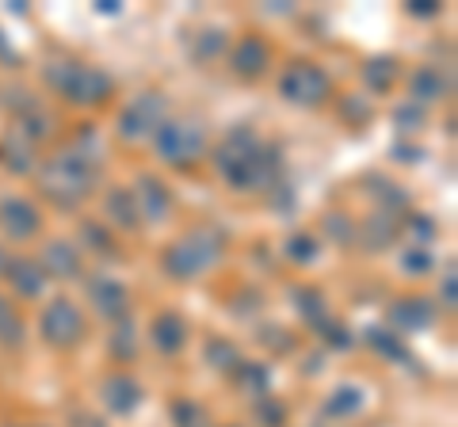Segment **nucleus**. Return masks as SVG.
I'll list each match as a JSON object with an SVG mask.
<instances>
[{
    "instance_id": "412c9836",
    "label": "nucleus",
    "mask_w": 458,
    "mask_h": 427,
    "mask_svg": "<svg viewBox=\"0 0 458 427\" xmlns=\"http://www.w3.org/2000/svg\"><path fill=\"white\" fill-rule=\"evenodd\" d=\"M291 297H294V306H298V317H302L313 332H318L321 324L333 321V317H328V306H325V294H321V290H313V287H294Z\"/></svg>"
},
{
    "instance_id": "e433bc0d",
    "label": "nucleus",
    "mask_w": 458,
    "mask_h": 427,
    "mask_svg": "<svg viewBox=\"0 0 458 427\" xmlns=\"http://www.w3.org/2000/svg\"><path fill=\"white\" fill-rule=\"evenodd\" d=\"M318 336L325 339V344H328V347H336V351H348V347L355 344V339H352V332H348V329H344V324H336V321H328V324H321V329H318Z\"/></svg>"
},
{
    "instance_id": "58836bf2",
    "label": "nucleus",
    "mask_w": 458,
    "mask_h": 427,
    "mask_svg": "<svg viewBox=\"0 0 458 427\" xmlns=\"http://www.w3.org/2000/svg\"><path fill=\"white\" fill-rule=\"evenodd\" d=\"M325 230L333 233L340 245H352V240H355V225H352V218H344V214H328V218H325Z\"/></svg>"
},
{
    "instance_id": "f8f14e48",
    "label": "nucleus",
    "mask_w": 458,
    "mask_h": 427,
    "mask_svg": "<svg viewBox=\"0 0 458 427\" xmlns=\"http://www.w3.org/2000/svg\"><path fill=\"white\" fill-rule=\"evenodd\" d=\"M42 272H47V279H62V282H73L84 275V260H81V248L73 245V240H47L42 245V255H38Z\"/></svg>"
},
{
    "instance_id": "39448f33",
    "label": "nucleus",
    "mask_w": 458,
    "mask_h": 427,
    "mask_svg": "<svg viewBox=\"0 0 458 427\" xmlns=\"http://www.w3.org/2000/svg\"><path fill=\"white\" fill-rule=\"evenodd\" d=\"M47 84L57 96H65L69 104H81V107L104 104V99L114 92V80L104 73V69H96L89 62H54V65H47Z\"/></svg>"
},
{
    "instance_id": "5701e85b",
    "label": "nucleus",
    "mask_w": 458,
    "mask_h": 427,
    "mask_svg": "<svg viewBox=\"0 0 458 427\" xmlns=\"http://www.w3.org/2000/svg\"><path fill=\"white\" fill-rule=\"evenodd\" d=\"M360 408H363V389L360 386H336L333 393L325 397V405H321V412L328 420H348Z\"/></svg>"
},
{
    "instance_id": "a19ab883",
    "label": "nucleus",
    "mask_w": 458,
    "mask_h": 427,
    "mask_svg": "<svg viewBox=\"0 0 458 427\" xmlns=\"http://www.w3.org/2000/svg\"><path fill=\"white\" fill-rule=\"evenodd\" d=\"M439 297H443V309H454V302H458V294H454V267L447 272V279L439 282Z\"/></svg>"
},
{
    "instance_id": "f03ea898",
    "label": "nucleus",
    "mask_w": 458,
    "mask_h": 427,
    "mask_svg": "<svg viewBox=\"0 0 458 427\" xmlns=\"http://www.w3.org/2000/svg\"><path fill=\"white\" fill-rule=\"evenodd\" d=\"M214 168L233 191H276L283 176V156L279 146L256 138L249 126H237L214 149Z\"/></svg>"
},
{
    "instance_id": "ea45409f",
    "label": "nucleus",
    "mask_w": 458,
    "mask_h": 427,
    "mask_svg": "<svg viewBox=\"0 0 458 427\" xmlns=\"http://www.w3.org/2000/svg\"><path fill=\"white\" fill-rule=\"evenodd\" d=\"M409 16L432 20V16H439V4H436V0H412V4H409Z\"/></svg>"
},
{
    "instance_id": "ddd939ff",
    "label": "nucleus",
    "mask_w": 458,
    "mask_h": 427,
    "mask_svg": "<svg viewBox=\"0 0 458 427\" xmlns=\"http://www.w3.org/2000/svg\"><path fill=\"white\" fill-rule=\"evenodd\" d=\"M99 397H104V408L111 416H134L146 401V389L138 386V378L131 374H111L104 386H99Z\"/></svg>"
},
{
    "instance_id": "72a5a7b5",
    "label": "nucleus",
    "mask_w": 458,
    "mask_h": 427,
    "mask_svg": "<svg viewBox=\"0 0 458 427\" xmlns=\"http://www.w3.org/2000/svg\"><path fill=\"white\" fill-rule=\"evenodd\" d=\"M424 122H428V111L420 104H401L394 111V126L401 134H417V130H424Z\"/></svg>"
},
{
    "instance_id": "20e7f679",
    "label": "nucleus",
    "mask_w": 458,
    "mask_h": 427,
    "mask_svg": "<svg viewBox=\"0 0 458 427\" xmlns=\"http://www.w3.org/2000/svg\"><path fill=\"white\" fill-rule=\"evenodd\" d=\"M153 149L168 168H191L207 156V126L195 115H168L153 134Z\"/></svg>"
},
{
    "instance_id": "a878e982",
    "label": "nucleus",
    "mask_w": 458,
    "mask_h": 427,
    "mask_svg": "<svg viewBox=\"0 0 458 427\" xmlns=\"http://www.w3.org/2000/svg\"><path fill=\"white\" fill-rule=\"evenodd\" d=\"M233 381H237V386L256 401V397H267L271 374H267V366H264V363H245V359H241V366L233 370Z\"/></svg>"
},
{
    "instance_id": "c03bdc74",
    "label": "nucleus",
    "mask_w": 458,
    "mask_h": 427,
    "mask_svg": "<svg viewBox=\"0 0 458 427\" xmlns=\"http://www.w3.org/2000/svg\"><path fill=\"white\" fill-rule=\"evenodd\" d=\"M96 12H99V16H114V12H119V4H114V0H99Z\"/></svg>"
},
{
    "instance_id": "f257e3e1",
    "label": "nucleus",
    "mask_w": 458,
    "mask_h": 427,
    "mask_svg": "<svg viewBox=\"0 0 458 427\" xmlns=\"http://www.w3.org/2000/svg\"><path fill=\"white\" fill-rule=\"evenodd\" d=\"M99 168H104V146H99V134L96 130H81V138L73 141V146L54 153L50 161L38 168L42 195H47L54 206L73 210L96 191Z\"/></svg>"
},
{
    "instance_id": "cd10ccee",
    "label": "nucleus",
    "mask_w": 458,
    "mask_h": 427,
    "mask_svg": "<svg viewBox=\"0 0 458 427\" xmlns=\"http://www.w3.org/2000/svg\"><path fill=\"white\" fill-rule=\"evenodd\" d=\"M394 77H397V62L394 58H375V62L363 65V80H367L370 92H390Z\"/></svg>"
},
{
    "instance_id": "4be33fe9",
    "label": "nucleus",
    "mask_w": 458,
    "mask_h": 427,
    "mask_svg": "<svg viewBox=\"0 0 458 427\" xmlns=\"http://www.w3.org/2000/svg\"><path fill=\"white\" fill-rule=\"evenodd\" d=\"M0 164L8 168V172H31L35 168V146H27V141L20 138V134H4L0 138Z\"/></svg>"
},
{
    "instance_id": "0eeeda50",
    "label": "nucleus",
    "mask_w": 458,
    "mask_h": 427,
    "mask_svg": "<svg viewBox=\"0 0 458 427\" xmlns=\"http://www.w3.org/2000/svg\"><path fill=\"white\" fill-rule=\"evenodd\" d=\"M328 92H333V80L313 62H291L279 77V96L294 107H318L328 99Z\"/></svg>"
},
{
    "instance_id": "37998d69",
    "label": "nucleus",
    "mask_w": 458,
    "mask_h": 427,
    "mask_svg": "<svg viewBox=\"0 0 458 427\" xmlns=\"http://www.w3.org/2000/svg\"><path fill=\"white\" fill-rule=\"evenodd\" d=\"M69 423H73V427H104L96 416H89V412H73V420H69Z\"/></svg>"
},
{
    "instance_id": "a211bd4d",
    "label": "nucleus",
    "mask_w": 458,
    "mask_h": 427,
    "mask_svg": "<svg viewBox=\"0 0 458 427\" xmlns=\"http://www.w3.org/2000/svg\"><path fill=\"white\" fill-rule=\"evenodd\" d=\"M451 92V77L443 73V69L436 65H420V69H412V77H409V104H436V99H443Z\"/></svg>"
},
{
    "instance_id": "f3484780",
    "label": "nucleus",
    "mask_w": 458,
    "mask_h": 427,
    "mask_svg": "<svg viewBox=\"0 0 458 427\" xmlns=\"http://www.w3.org/2000/svg\"><path fill=\"white\" fill-rule=\"evenodd\" d=\"M355 237L363 240L367 252H378V248H394L401 240V218H394L390 210H375L370 218H363V225L355 230Z\"/></svg>"
},
{
    "instance_id": "6e6552de",
    "label": "nucleus",
    "mask_w": 458,
    "mask_h": 427,
    "mask_svg": "<svg viewBox=\"0 0 458 427\" xmlns=\"http://www.w3.org/2000/svg\"><path fill=\"white\" fill-rule=\"evenodd\" d=\"M168 119V99L161 92H141L119 111V138L123 141H153Z\"/></svg>"
},
{
    "instance_id": "4c0bfd02",
    "label": "nucleus",
    "mask_w": 458,
    "mask_h": 427,
    "mask_svg": "<svg viewBox=\"0 0 458 427\" xmlns=\"http://www.w3.org/2000/svg\"><path fill=\"white\" fill-rule=\"evenodd\" d=\"M401 230L417 233V237H420V240H417V245H420V248H428V240H432V237H436V222H432V218H428V214H409V222H405V225H401Z\"/></svg>"
},
{
    "instance_id": "c756f323",
    "label": "nucleus",
    "mask_w": 458,
    "mask_h": 427,
    "mask_svg": "<svg viewBox=\"0 0 458 427\" xmlns=\"http://www.w3.org/2000/svg\"><path fill=\"white\" fill-rule=\"evenodd\" d=\"M229 50V35L225 31H218V27H207V31H199V38H195V58L199 62H214L218 54H225Z\"/></svg>"
},
{
    "instance_id": "c85d7f7f",
    "label": "nucleus",
    "mask_w": 458,
    "mask_h": 427,
    "mask_svg": "<svg viewBox=\"0 0 458 427\" xmlns=\"http://www.w3.org/2000/svg\"><path fill=\"white\" fill-rule=\"evenodd\" d=\"M367 339H370V347H375L382 359H390V363H409V347H405V339H401V336L382 332V329H370Z\"/></svg>"
},
{
    "instance_id": "79ce46f5",
    "label": "nucleus",
    "mask_w": 458,
    "mask_h": 427,
    "mask_svg": "<svg viewBox=\"0 0 458 427\" xmlns=\"http://www.w3.org/2000/svg\"><path fill=\"white\" fill-rule=\"evenodd\" d=\"M394 156H397V161H405V164H409V161H420L424 153H420L417 146H394Z\"/></svg>"
},
{
    "instance_id": "7c9ffc66",
    "label": "nucleus",
    "mask_w": 458,
    "mask_h": 427,
    "mask_svg": "<svg viewBox=\"0 0 458 427\" xmlns=\"http://www.w3.org/2000/svg\"><path fill=\"white\" fill-rule=\"evenodd\" d=\"M207 363L214 370H222V374H233V370L241 366V355L229 339H207Z\"/></svg>"
},
{
    "instance_id": "4468645a",
    "label": "nucleus",
    "mask_w": 458,
    "mask_h": 427,
    "mask_svg": "<svg viewBox=\"0 0 458 427\" xmlns=\"http://www.w3.org/2000/svg\"><path fill=\"white\" fill-rule=\"evenodd\" d=\"M149 339L161 355H180L188 347V321H183L176 309H161L149 321Z\"/></svg>"
},
{
    "instance_id": "dca6fc26",
    "label": "nucleus",
    "mask_w": 458,
    "mask_h": 427,
    "mask_svg": "<svg viewBox=\"0 0 458 427\" xmlns=\"http://www.w3.org/2000/svg\"><path fill=\"white\" fill-rule=\"evenodd\" d=\"M229 69L241 80H256L267 69V42L256 35H241L233 42V50H229Z\"/></svg>"
},
{
    "instance_id": "6ab92c4d",
    "label": "nucleus",
    "mask_w": 458,
    "mask_h": 427,
    "mask_svg": "<svg viewBox=\"0 0 458 427\" xmlns=\"http://www.w3.org/2000/svg\"><path fill=\"white\" fill-rule=\"evenodd\" d=\"M390 321L401 332H424L428 324L436 321V309H432V302H424V297H397L390 309Z\"/></svg>"
},
{
    "instance_id": "b1692460",
    "label": "nucleus",
    "mask_w": 458,
    "mask_h": 427,
    "mask_svg": "<svg viewBox=\"0 0 458 427\" xmlns=\"http://www.w3.org/2000/svg\"><path fill=\"white\" fill-rule=\"evenodd\" d=\"M107 355H111V359H119V363L138 359V329H134L131 317H126V321H114V329H111V336H107Z\"/></svg>"
},
{
    "instance_id": "9d476101",
    "label": "nucleus",
    "mask_w": 458,
    "mask_h": 427,
    "mask_svg": "<svg viewBox=\"0 0 458 427\" xmlns=\"http://www.w3.org/2000/svg\"><path fill=\"white\" fill-rule=\"evenodd\" d=\"M89 302L104 321H126L131 317V290L111 275H92L89 279Z\"/></svg>"
},
{
    "instance_id": "7ed1b4c3",
    "label": "nucleus",
    "mask_w": 458,
    "mask_h": 427,
    "mask_svg": "<svg viewBox=\"0 0 458 427\" xmlns=\"http://www.w3.org/2000/svg\"><path fill=\"white\" fill-rule=\"evenodd\" d=\"M225 245H229V233L222 225H199V230H188L180 240H172L168 252L161 255V267L168 279L191 282L199 275H207L210 267H218Z\"/></svg>"
},
{
    "instance_id": "423d86ee",
    "label": "nucleus",
    "mask_w": 458,
    "mask_h": 427,
    "mask_svg": "<svg viewBox=\"0 0 458 427\" xmlns=\"http://www.w3.org/2000/svg\"><path fill=\"white\" fill-rule=\"evenodd\" d=\"M38 329H42V339H47L50 347L69 351V347L84 344L89 324H84V313L77 309V302H69V297H50L47 309H42V317H38Z\"/></svg>"
},
{
    "instance_id": "aec40b11",
    "label": "nucleus",
    "mask_w": 458,
    "mask_h": 427,
    "mask_svg": "<svg viewBox=\"0 0 458 427\" xmlns=\"http://www.w3.org/2000/svg\"><path fill=\"white\" fill-rule=\"evenodd\" d=\"M104 214H107V225H114V230H123V233L138 230V206H134L131 188H111L104 198Z\"/></svg>"
},
{
    "instance_id": "2f4dec72",
    "label": "nucleus",
    "mask_w": 458,
    "mask_h": 427,
    "mask_svg": "<svg viewBox=\"0 0 458 427\" xmlns=\"http://www.w3.org/2000/svg\"><path fill=\"white\" fill-rule=\"evenodd\" d=\"M321 255V240L313 237V233H294L291 240H286V260L291 264H313Z\"/></svg>"
},
{
    "instance_id": "2eb2a0df",
    "label": "nucleus",
    "mask_w": 458,
    "mask_h": 427,
    "mask_svg": "<svg viewBox=\"0 0 458 427\" xmlns=\"http://www.w3.org/2000/svg\"><path fill=\"white\" fill-rule=\"evenodd\" d=\"M0 279H8V287L20 297H42V290H47V282H50L47 272H42V264L31 260V255H12Z\"/></svg>"
},
{
    "instance_id": "c9c22d12",
    "label": "nucleus",
    "mask_w": 458,
    "mask_h": 427,
    "mask_svg": "<svg viewBox=\"0 0 458 427\" xmlns=\"http://www.w3.org/2000/svg\"><path fill=\"white\" fill-rule=\"evenodd\" d=\"M432 264H436V255L428 252V248H420V245L405 248V255H401V267H405L409 275H424V272H432Z\"/></svg>"
},
{
    "instance_id": "393cba45",
    "label": "nucleus",
    "mask_w": 458,
    "mask_h": 427,
    "mask_svg": "<svg viewBox=\"0 0 458 427\" xmlns=\"http://www.w3.org/2000/svg\"><path fill=\"white\" fill-rule=\"evenodd\" d=\"M0 347H23V317L8 294H0Z\"/></svg>"
},
{
    "instance_id": "bb28decb",
    "label": "nucleus",
    "mask_w": 458,
    "mask_h": 427,
    "mask_svg": "<svg viewBox=\"0 0 458 427\" xmlns=\"http://www.w3.org/2000/svg\"><path fill=\"white\" fill-rule=\"evenodd\" d=\"M168 416H172V427H210V412L199 401H191V397H176Z\"/></svg>"
},
{
    "instance_id": "9b49d317",
    "label": "nucleus",
    "mask_w": 458,
    "mask_h": 427,
    "mask_svg": "<svg viewBox=\"0 0 458 427\" xmlns=\"http://www.w3.org/2000/svg\"><path fill=\"white\" fill-rule=\"evenodd\" d=\"M134 195V206H138V222H149V225H161L168 214H172V191L165 180L157 176H138V183L131 188Z\"/></svg>"
},
{
    "instance_id": "f704fd0d",
    "label": "nucleus",
    "mask_w": 458,
    "mask_h": 427,
    "mask_svg": "<svg viewBox=\"0 0 458 427\" xmlns=\"http://www.w3.org/2000/svg\"><path fill=\"white\" fill-rule=\"evenodd\" d=\"M252 412H256V420H260V427H283V423H286V408H283L271 393H267V397H256Z\"/></svg>"
},
{
    "instance_id": "1a4fd4ad",
    "label": "nucleus",
    "mask_w": 458,
    "mask_h": 427,
    "mask_svg": "<svg viewBox=\"0 0 458 427\" xmlns=\"http://www.w3.org/2000/svg\"><path fill=\"white\" fill-rule=\"evenodd\" d=\"M38 230H42V214H38V206L31 203V198H23V195L0 198V233H4L8 240L23 245V240L38 237Z\"/></svg>"
},
{
    "instance_id": "473e14b6",
    "label": "nucleus",
    "mask_w": 458,
    "mask_h": 427,
    "mask_svg": "<svg viewBox=\"0 0 458 427\" xmlns=\"http://www.w3.org/2000/svg\"><path fill=\"white\" fill-rule=\"evenodd\" d=\"M77 248H92V252H114V240H111V233H107V225L104 222H84L81 225V245Z\"/></svg>"
}]
</instances>
